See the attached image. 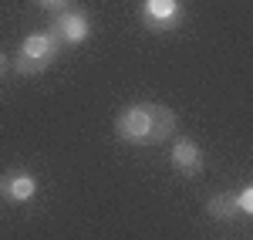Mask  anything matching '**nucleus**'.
<instances>
[{"instance_id":"f257e3e1","label":"nucleus","mask_w":253,"mask_h":240,"mask_svg":"<svg viewBox=\"0 0 253 240\" xmlns=\"http://www.w3.org/2000/svg\"><path fill=\"white\" fill-rule=\"evenodd\" d=\"M175 132V112L162 101H132L115 115V136L125 145L152 149L169 142Z\"/></svg>"},{"instance_id":"f03ea898","label":"nucleus","mask_w":253,"mask_h":240,"mask_svg":"<svg viewBox=\"0 0 253 240\" xmlns=\"http://www.w3.org/2000/svg\"><path fill=\"white\" fill-rule=\"evenodd\" d=\"M58 54H61L58 38L51 31H34V34H27V38L20 41L14 68H17L20 75H41V71H47L58 61Z\"/></svg>"},{"instance_id":"7ed1b4c3","label":"nucleus","mask_w":253,"mask_h":240,"mask_svg":"<svg viewBox=\"0 0 253 240\" xmlns=\"http://www.w3.org/2000/svg\"><path fill=\"white\" fill-rule=\"evenodd\" d=\"M138 20L152 34H172L186 20V7H182V0H142L138 3Z\"/></svg>"},{"instance_id":"20e7f679","label":"nucleus","mask_w":253,"mask_h":240,"mask_svg":"<svg viewBox=\"0 0 253 240\" xmlns=\"http://www.w3.org/2000/svg\"><path fill=\"white\" fill-rule=\"evenodd\" d=\"M51 34L58 38L61 48H78V44H84V41L91 38V20L78 7L61 10V14L51 17Z\"/></svg>"},{"instance_id":"39448f33","label":"nucleus","mask_w":253,"mask_h":240,"mask_svg":"<svg viewBox=\"0 0 253 240\" xmlns=\"http://www.w3.org/2000/svg\"><path fill=\"white\" fill-rule=\"evenodd\" d=\"M38 196V176L27 169H7L0 173V200L7 203H31Z\"/></svg>"},{"instance_id":"423d86ee","label":"nucleus","mask_w":253,"mask_h":240,"mask_svg":"<svg viewBox=\"0 0 253 240\" xmlns=\"http://www.w3.org/2000/svg\"><path fill=\"white\" fill-rule=\"evenodd\" d=\"M169 162H172V169L179 176H186V180H193L199 176L203 169H206V159H203V149H199V142L196 139H175L172 149H169Z\"/></svg>"},{"instance_id":"0eeeda50","label":"nucleus","mask_w":253,"mask_h":240,"mask_svg":"<svg viewBox=\"0 0 253 240\" xmlns=\"http://www.w3.org/2000/svg\"><path fill=\"white\" fill-rule=\"evenodd\" d=\"M240 206H236V193H216L206 200V217L210 220H219V223H230L236 220Z\"/></svg>"},{"instance_id":"6e6552de","label":"nucleus","mask_w":253,"mask_h":240,"mask_svg":"<svg viewBox=\"0 0 253 240\" xmlns=\"http://www.w3.org/2000/svg\"><path fill=\"white\" fill-rule=\"evenodd\" d=\"M236 206H240L243 217H253V183H250V186H243V190L236 193Z\"/></svg>"},{"instance_id":"1a4fd4ad","label":"nucleus","mask_w":253,"mask_h":240,"mask_svg":"<svg viewBox=\"0 0 253 240\" xmlns=\"http://www.w3.org/2000/svg\"><path fill=\"white\" fill-rule=\"evenodd\" d=\"M41 10H47V14H61V10H71V0H34Z\"/></svg>"},{"instance_id":"9d476101","label":"nucleus","mask_w":253,"mask_h":240,"mask_svg":"<svg viewBox=\"0 0 253 240\" xmlns=\"http://www.w3.org/2000/svg\"><path fill=\"white\" fill-rule=\"evenodd\" d=\"M3 71H7V58H3V51H0V78H3Z\"/></svg>"}]
</instances>
